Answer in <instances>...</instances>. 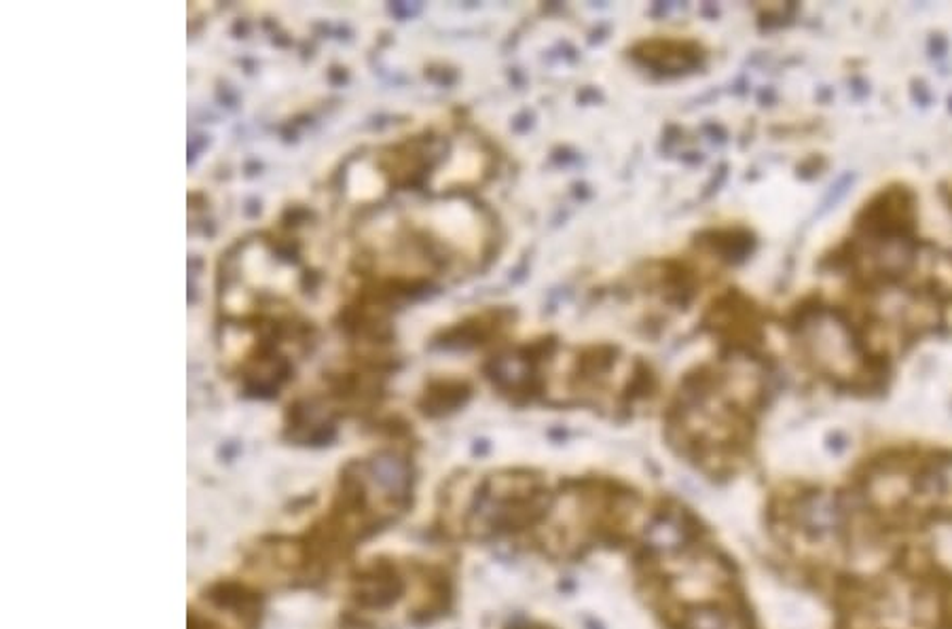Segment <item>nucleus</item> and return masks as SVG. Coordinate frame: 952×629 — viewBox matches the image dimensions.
Instances as JSON below:
<instances>
[]
</instances>
